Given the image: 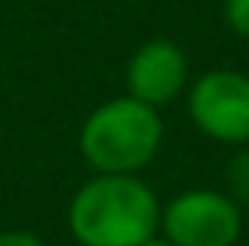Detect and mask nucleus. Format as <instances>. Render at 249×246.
Masks as SVG:
<instances>
[{"instance_id": "f03ea898", "label": "nucleus", "mask_w": 249, "mask_h": 246, "mask_svg": "<svg viewBox=\"0 0 249 246\" xmlns=\"http://www.w3.org/2000/svg\"><path fill=\"white\" fill-rule=\"evenodd\" d=\"M162 138H165V125L159 108L131 95H122L98 105L84 118L78 149L94 172L138 175V169H145L159 155Z\"/></svg>"}, {"instance_id": "0eeeda50", "label": "nucleus", "mask_w": 249, "mask_h": 246, "mask_svg": "<svg viewBox=\"0 0 249 246\" xmlns=\"http://www.w3.org/2000/svg\"><path fill=\"white\" fill-rule=\"evenodd\" d=\"M229 186H232V199L249 203V149L236 155V162L229 165Z\"/></svg>"}, {"instance_id": "1a4fd4ad", "label": "nucleus", "mask_w": 249, "mask_h": 246, "mask_svg": "<svg viewBox=\"0 0 249 246\" xmlns=\"http://www.w3.org/2000/svg\"><path fill=\"white\" fill-rule=\"evenodd\" d=\"M142 246H175V243H172L168 236H162V233H155V236H148V240H145Z\"/></svg>"}, {"instance_id": "20e7f679", "label": "nucleus", "mask_w": 249, "mask_h": 246, "mask_svg": "<svg viewBox=\"0 0 249 246\" xmlns=\"http://www.w3.org/2000/svg\"><path fill=\"white\" fill-rule=\"evenodd\" d=\"M192 125L222 145H249V75L215 68L199 75L189 88Z\"/></svg>"}, {"instance_id": "6e6552de", "label": "nucleus", "mask_w": 249, "mask_h": 246, "mask_svg": "<svg viewBox=\"0 0 249 246\" xmlns=\"http://www.w3.org/2000/svg\"><path fill=\"white\" fill-rule=\"evenodd\" d=\"M0 246H47V243L27 229H7V233H0Z\"/></svg>"}, {"instance_id": "7ed1b4c3", "label": "nucleus", "mask_w": 249, "mask_h": 246, "mask_svg": "<svg viewBox=\"0 0 249 246\" xmlns=\"http://www.w3.org/2000/svg\"><path fill=\"white\" fill-rule=\"evenodd\" d=\"M159 233L175 246H232L243 233V212L219 189H185L162 206Z\"/></svg>"}, {"instance_id": "f257e3e1", "label": "nucleus", "mask_w": 249, "mask_h": 246, "mask_svg": "<svg viewBox=\"0 0 249 246\" xmlns=\"http://www.w3.org/2000/svg\"><path fill=\"white\" fill-rule=\"evenodd\" d=\"M159 223L162 203L138 175L98 172L68 206V229L81 246H142Z\"/></svg>"}, {"instance_id": "423d86ee", "label": "nucleus", "mask_w": 249, "mask_h": 246, "mask_svg": "<svg viewBox=\"0 0 249 246\" xmlns=\"http://www.w3.org/2000/svg\"><path fill=\"white\" fill-rule=\"evenodd\" d=\"M222 20L236 38L249 41V0H222Z\"/></svg>"}, {"instance_id": "39448f33", "label": "nucleus", "mask_w": 249, "mask_h": 246, "mask_svg": "<svg viewBox=\"0 0 249 246\" xmlns=\"http://www.w3.org/2000/svg\"><path fill=\"white\" fill-rule=\"evenodd\" d=\"M124 88L131 98L162 108L189 88V57L175 41L152 38L138 44L124 64Z\"/></svg>"}]
</instances>
